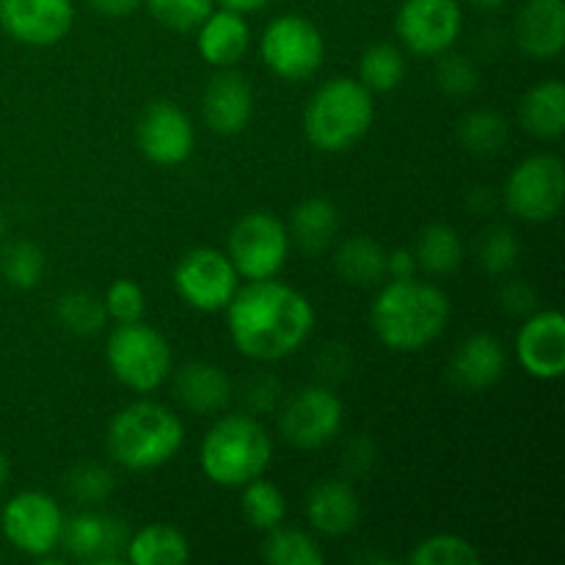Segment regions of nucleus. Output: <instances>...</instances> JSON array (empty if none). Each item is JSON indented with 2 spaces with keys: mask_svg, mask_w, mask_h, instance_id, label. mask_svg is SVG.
I'll use <instances>...</instances> for the list:
<instances>
[{
  "mask_svg": "<svg viewBox=\"0 0 565 565\" xmlns=\"http://www.w3.org/2000/svg\"><path fill=\"white\" fill-rule=\"evenodd\" d=\"M230 337L243 356L279 362L296 353L315 329V307L296 287L274 279L237 287L226 307Z\"/></svg>",
  "mask_w": 565,
  "mask_h": 565,
  "instance_id": "nucleus-1",
  "label": "nucleus"
},
{
  "mask_svg": "<svg viewBox=\"0 0 565 565\" xmlns=\"http://www.w3.org/2000/svg\"><path fill=\"white\" fill-rule=\"evenodd\" d=\"M450 298L430 281L392 279L370 307V326L390 351L414 353L445 334Z\"/></svg>",
  "mask_w": 565,
  "mask_h": 565,
  "instance_id": "nucleus-2",
  "label": "nucleus"
},
{
  "mask_svg": "<svg viewBox=\"0 0 565 565\" xmlns=\"http://www.w3.org/2000/svg\"><path fill=\"white\" fill-rule=\"evenodd\" d=\"M185 428L180 417L152 401H138L114 414L105 434L108 456L130 472H149L180 452Z\"/></svg>",
  "mask_w": 565,
  "mask_h": 565,
  "instance_id": "nucleus-3",
  "label": "nucleus"
},
{
  "mask_svg": "<svg viewBox=\"0 0 565 565\" xmlns=\"http://www.w3.org/2000/svg\"><path fill=\"white\" fill-rule=\"evenodd\" d=\"M274 458V439L254 414L221 417L199 447V463L210 483L221 489H241L248 480L263 478Z\"/></svg>",
  "mask_w": 565,
  "mask_h": 565,
  "instance_id": "nucleus-4",
  "label": "nucleus"
},
{
  "mask_svg": "<svg viewBox=\"0 0 565 565\" xmlns=\"http://www.w3.org/2000/svg\"><path fill=\"white\" fill-rule=\"evenodd\" d=\"M375 119L373 92L359 77H331L303 110V132L320 152H345L362 141Z\"/></svg>",
  "mask_w": 565,
  "mask_h": 565,
  "instance_id": "nucleus-5",
  "label": "nucleus"
},
{
  "mask_svg": "<svg viewBox=\"0 0 565 565\" xmlns=\"http://www.w3.org/2000/svg\"><path fill=\"white\" fill-rule=\"evenodd\" d=\"M105 359L114 379L138 395L160 390L174 367L169 340L141 320L116 323L105 345Z\"/></svg>",
  "mask_w": 565,
  "mask_h": 565,
  "instance_id": "nucleus-6",
  "label": "nucleus"
},
{
  "mask_svg": "<svg viewBox=\"0 0 565 565\" xmlns=\"http://www.w3.org/2000/svg\"><path fill=\"white\" fill-rule=\"evenodd\" d=\"M226 257L235 265L237 276L248 281L274 279L290 257L287 226L268 210H254L237 218L226 241Z\"/></svg>",
  "mask_w": 565,
  "mask_h": 565,
  "instance_id": "nucleus-7",
  "label": "nucleus"
},
{
  "mask_svg": "<svg viewBox=\"0 0 565 565\" xmlns=\"http://www.w3.org/2000/svg\"><path fill=\"white\" fill-rule=\"evenodd\" d=\"M265 66L287 83L309 81L323 66L326 42L320 28L301 14H281L259 39Z\"/></svg>",
  "mask_w": 565,
  "mask_h": 565,
  "instance_id": "nucleus-8",
  "label": "nucleus"
},
{
  "mask_svg": "<svg viewBox=\"0 0 565 565\" xmlns=\"http://www.w3.org/2000/svg\"><path fill=\"white\" fill-rule=\"evenodd\" d=\"M565 199V171L557 154L541 152L524 158L508 174L502 202L516 218L530 224L552 221L563 207Z\"/></svg>",
  "mask_w": 565,
  "mask_h": 565,
  "instance_id": "nucleus-9",
  "label": "nucleus"
},
{
  "mask_svg": "<svg viewBox=\"0 0 565 565\" xmlns=\"http://www.w3.org/2000/svg\"><path fill=\"white\" fill-rule=\"evenodd\" d=\"M345 408L340 395L326 384H309L285 397L279 408L281 439L296 450H318L342 428Z\"/></svg>",
  "mask_w": 565,
  "mask_h": 565,
  "instance_id": "nucleus-10",
  "label": "nucleus"
},
{
  "mask_svg": "<svg viewBox=\"0 0 565 565\" xmlns=\"http://www.w3.org/2000/svg\"><path fill=\"white\" fill-rule=\"evenodd\" d=\"M241 287L235 265L218 248H191L174 268V290L196 312H221Z\"/></svg>",
  "mask_w": 565,
  "mask_h": 565,
  "instance_id": "nucleus-11",
  "label": "nucleus"
},
{
  "mask_svg": "<svg viewBox=\"0 0 565 565\" xmlns=\"http://www.w3.org/2000/svg\"><path fill=\"white\" fill-rule=\"evenodd\" d=\"M6 541L22 555L47 557L61 544L64 511L58 502L44 491H22L6 502L0 516Z\"/></svg>",
  "mask_w": 565,
  "mask_h": 565,
  "instance_id": "nucleus-12",
  "label": "nucleus"
},
{
  "mask_svg": "<svg viewBox=\"0 0 565 565\" xmlns=\"http://www.w3.org/2000/svg\"><path fill=\"white\" fill-rule=\"evenodd\" d=\"M395 25L412 53L441 55L461 36L463 9L458 0H403Z\"/></svg>",
  "mask_w": 565,
  "mask_h": 565,
  "instance_id": "nucleus-13",
  "label": "nucleus"
},
{
  "mask_svg": "<svg viewBox=\"0 0 565 565\" xmlns=\"http://www.w3.org/2000/svg\"><path fill=\"white\" fill-rule=\"evenodd\" d=\"M136 141L154 166H180L193 154L196 130L185 110L174 103H152L136 125Z\"/></svg>",
  "mask_w": 565,
  "mask_h": 565,
  "instance_id": "nucleus-14",
  "label": "nucleus"
},
{
  "mask_svg": "<svg viewBox=\"0 0 565 565\" xmlns=\"http://www.w3.org/2000/svg\"><path fill=\"white\" fill-rule=\"evenodd\" d=\"M75 25L72 0H0V28L28 47L58 44Z\"/></svg>",
  "mask_w": 565,
  "mask_h": 565,
  "instance_id": "nucleus-15",
  "label": "nucleus"
},
{
  "mask_svg": "<svg viewBox=\"0 0 565 565\" xmlns=\"http://www.w3.org/2000/svg\"><path fill=\"white\" fill-rule=\"evenodd\" d=\"M516 356L524 373L555 381L565 373V318L557 309L527 315L516 334Z\"/></svg>",
  "mask_w": 565,
  "mask_h": 565,
  "instance_id": "nucleus-16",
  "label": "nucleus"
},
{
  "mask_svg": "<svg viewBox=\"0 0 565 565\" xmlns=\"http://www.w3.org/2000/svg\"><path fill=\"white\" fill-rule=\"evenodd\" d=\"M204 125L218 136H237L248 127L254 116V92L252 83L235 72V66L221 70L210 77L202 94Z\"/></svg>",
  "mask_w": 565,
  "mask_h": 565,
  "instance_id": "nucleus-17",
  "label": "nucleus"
},
{
  "mask_svg": "<svg viewBox=\"0 0 565 565\" xmlns=\"http://www.w3.org/2000/svg\"><path fill=\"white\" fill-rule=\"evenodd\" d=\"M513 36L530 58L555 61L565 47L563 0H527L513 22Z\"/></svg>",
  "mask_w": 565,
  "mask_h": 565,
  "instance_id": "nucleus-18",
  "label": "nucleus"
},
{
  "mask_svg": "<svg viewBox=\"0 0 565 565\" xmlns=\"http://www.w3.org/2000/svg\"><path fill=\"white\" fill-rule=\"evenodd\" d=\"M508 356L494 334H472L450 356V381L463 392H486L505 375Z\"/></svg>",
  "mask_w": 565,
  "mask_h": 565,
  "instance_id": "nucleus-19",
  "label": "nucleus"
},
{
  "mask_svg": "<svg viewBox=\"0 0 565 565\" xmlns=\"http://www.w3.org/2000/svg\"><path fill=\"white\" fill-rule=\"evenodd\" d=\"M61 544L77 561L114 563L119 552L127 546V530L121 522L99 513H81V516L64 519Z\"/></svg>",
  "mask_w": 565,
  "mask_h": 565,
  "instance_id": "nucleus-20",
  "label": "nucleus"
},
{
  "mask_svg": "<svg viewBox=\"0 0 565 565\" xmlns=\"http://www.w3.org/2000/svg\"><path fill=\"white\" fill-rule=\"evenodd\" d=\"M196 31L199 55L210 66H218V70L235 66L248 53V47H252V28H248L246 17L241 11L213 9L204 17V22Z\"/></svg>",
  "mask_w": 565,
  "mask_h": 565,
  "instance_id": "nucleus-21",
  "label": "nucleus"
},
{
  "mask_svg": "<svg viewBox=\"0 0 565 565\" xmlns=\"http://www.w3.org/2000/svg\"><path fill=\"white\" fill-rule=\"evenodd\" d=\"M174 397L188 412L210 417L232 403V381L218 364L188 362L174 375Z\"/></svg>",
  "mask_w": 565,
  "mask_h": 565,
  "instance_id": "nucleus-22",
  "label": "nucleus"
},
{
  "mask_svg": "<svg viewBox=\"0 0 565 565\" xmlns=\"http://www.w3.org/2000/svg\"><path fill=\"white\" fill-rule=\"evenodd\" d=\"M362 505L348 480H320L307 497V519L320 535L340 539L359 524Z\"/></svg>",
  "mask_w": 565,
  "mask_h": 565,
  "instance_id": "nucleus-23",
  "label": "nucleus"
},
{
  "mask_svg": "<svg viewBox=\"0 0 565 565\" xmlns=\"http://www.w3.org/2000/svg\"><path fill=\"white\" fill-rule=\"evenodd\" d=\"M337 230H340V210L331 199L323 196L303 199L301 204H296L287 224L290 246L301 248L309 257L323 254L334 243Z\"/></svg>",
  "mask_w": 565,
  "mask_h": 565,
  "instance_id": "nucleus-24",
  "label": "nucleus"
},
{
  "mask_svg": "<svg viewBox=\"0 0 565 565\" xmlns=\"http://www.w3.org/2000/svg\"><path fill=\"white\" fill-rule=\"evenodd\" d=\"M519 121L530 136L555 141L565 132V86L563 81H541L519 103Z\"/></svg>",
  "mask_w": 565,
  "mask_h": 565,
  "instance_id": "nucleus-25",
  "label": "nucleus"
},
{
  "mask_svg": "<svg viewBox=\"0 0 565 565\" xmlns=\"http://www.w3.org/2000/svg\"><path fill=\"white\" fill-rule=\"evenodd\" d=\"M334 270L353 287H379L386 281V248L367 235L342 241L334 252Z\"/></svg>",
  "mask_w": 565,
  "mask_h": 565,
  "instance_id": "nucleus-26",
  "label": "nucleus"
},
{
  "mask_svg": "<svg viewBox=\"0 0 565 565\" xmlns=\"http://www.w3.org/2000/svg\"><path fill=\"white\" fill-rule=\"evenodd\" d=\"M125 555L132 565H182L191 557V546L171 524H149L127 539Z\"/></svg>",
  "mask_w": 565,
  "mask_h": 565,
  "instance_id": "nucleus-27",
  "label": "nucleus"
},
{
  "mask_svg": "<svg viewBox=\"0 0 565 565\" xmlns=\"http://www.w3.org/2000/svg\"><path fill=\"white\" fill-rule=\"evenodd\" d=\"M414 257L425 274L450 276L463 265V241L452 226L430 224L419 232Z\"/></svg>",
  "mask_w": 565,
  "mask_h": 565,
  "instance_id": "nucleus-28",
  "label": "nucleus"
},
{
  "mask_svg": "<svg viewBox=\"0 0 565 565\" xmlns=\"http://www.w3.org/2000/svg\"><path fill=\"white\" fill-rule=\"evenodd\" d=\"M406 77V55L390 42L370 44L359 58V83L373 94L395 92Z\"/></svg>",
  "mask_w": 565,
  "mask_h": 565,
  "instance_id": "nucleus-29",
  "label": "nucleus"
},
{
  "mask_svg": "<svg viewBox=\"0 0 565 565\" xmlns=\"http://www.w3.org/2000/svg\"><path fill=\"white\" fill-rule=\"evenodd\" d=\"M508 136H511L508 119L497 110H472L458 125V141L469 154H478V158L500 154L505 149Z\"/></svg>",
  "mask_w": 565,
  "mask_h": 565,
  "instance_id": "nucleus-30",
  "label": "nucleus"
},
{
  "mask_svg": "<svg viewBox=\"0 0 565 565\" xmlns=\"http://www.w3.org/2000/svg\"><path fill=\"white\" fill-rule=\"evenodd\" d=\"M241 511L254 530L268 533V530L279 527V524L285 522L287 500L285 494H281L279 486H274L270 480L254 478L248 480L246 486H241Z\"/></svg>",
  "mask_w": 565,
  "mask_h": 565,
  "instance_id": "nucleus-31",
  "label": "nucleus"
},
{
  "mask_svg": "<svg viewBox=\"0 0 565 565\" xmlns=\"http://www.w3.org/2000/svg\"><path fill=\"white\" fill-rule=\"evenodd\" d=\"M263 557L270 565H323V550L309 533L298 527H274L263 544Z\"/></svg>",
  "mask_w": 565,
  "mask_h": 565,
  "instance_id": "nucleus-32",
  "label": "nucleus"
},
{
  "mask_svg": "<svg viewBox=\"0 0 565 565\" xmlns=\"http://www.w3.org/2000/svg\"><path fill=\"white\" fill-rule=\"evenodd\" d=\"M55 318L66 331L77 337H92L103 331L108 323V312H105L103 298L94 296L92 290H70L58 298L55 303Z\"/></svg>",
  "mask_w": 565,
  "mask_h": 565,
  "instance_id": "nucleus-33",
  "label": "nucleus"
},
{
  "mask_svg": "<svg viewBox=\"0 0 565 565\" xmlns=\"http://www.w3.org/2000/svg\"><path fill=\"white\" fill-rule=\"evenodd\" d=\"M0 274L17 290H33L44 276V252L31 241H17L3 248Z\"/></svg>",
  "mask_w": 565,
  "mask_h": 565,
  "instance_id": "nucleus-34",
  "label": "nucleus"
},
{
  "mask_svg": "<svg viewBox=\"0 0 565 565\" xmlns=\"http://www.w3.org/2000/svg\"><path fill=\"white\" fill-rule=\"evenodd\" d=\"M408 563L414 565H475L480 563V552L469 544L467 539L452 533L430 535L419 541L417 550L408 555Z\"/></svg>",
  "mask_w": 565,
  "mask_h": 565,
  "instance_id": "nucleus-35",
  "label": "nucleus"
},
{
  "mask_svg": "<svg viewBox=\"0 0 565 565\" xmlns=\"http://www.w3.org/2000/svg\"><path fill=\"white\" fill-rule=\"evenodd\" d=\"M519 254H522V246H519L516 232L508 230V226H491V230L483 232V237H480L478 257L480 265L486 268V274H511L519 263Z\"/></svg>",
  "mask_w": 565,
  "mask_h": 565,
  "instance_id": "nucleus-36",
  "label": "nucleus"
},
{
  "mask_svg": "<svg viewBox=\"0 0 565 565\" xmlns=\"http://www.w3.org/2000/svg\"><path fill=\"white\" fill-rule=\"evenodd\" d=\"M149 14L177 33L196 31L204 17L215 9V0H143Z\"/></svg>",
  "mask_w": 565,
  "mask_h": 565,
  "instance_id": "nucleus-37",
  "label": "nucleus"
},
{
  "mask_svg": "<svg viewBox=\"0 0 565 565\" xmlns=\"http://www.w3.org/2000/svg\"><path fill=\"white\" fill-rule=\"evenodd\" d=\"M114 472L103 463H77V467L70 469L66 475V491L72 494V500L86 502V505H97V502H105L110 494H114Z\"/></svg>",
  "mask_w": 565,
  "mask_h": 565,
  "instance_id": "nucleus-38",
  "label": "nucleus"
},
{
  "mask_svg": "<svg viewBox=\"0 0 565 565\" xmlns=\"http://www.w3.org/2000/svg\"><path fill=\"white\" fill-rule=\"evenodd\" d=\"M436 83L447 97H469L480 86V70L469 55L461 53H441V61L436 64Z\"/></svg>",
  "mask_w": 565,
  "mask_h": 565,
  "instance_id": "nucleus-39",
  "label": "nucleus"
},
{
  "mask_svg": "<svg viewBox=\"0 0 565 565\" xmlns=\"http://www.w3.org/2000/svg\"><path fill=\"white\" fill-rule=\"evenodd\" d=\"M105 312L116 323H136L147 315V296L143 287L132 279H116L114 285L105 290Z\"/></svg>",
  "mask_w": 565,
  "mask_h": 565,
  "instance_id": "nucleus-40",
  "label": "nucleus"
},
{
  "mask_svg": "<svg viewBox=\"0 0 565 565\" xmlns=\"http://www.w3.org/2000/svg\"><path fill=\"white\" fill-rule=\"evenodd\" d=\"M279 401H281V381L274 379V375H257V379L246 386L248 414L274 412Z\"/></svg>",
  "mask_w": 565,
  "mask_h": 565,
  "instance_id": "nucleus-41",
  "label": "nucleus"
},
{
  "mask_svg": "<svg viewBox=\"0 0 565 565\" xmlns=\"http://www.w3.org/2000/svg\"><path fill=\"white\" fill-rule=\"evenodd\" d=\"M500 303L505 307V312L516 315V318H527V315H533L535 303H539V296H535V290L527 285V281L516 279L511 281V285L502 287Z\"/></svg>",
  "mask_w": 565,
  "mask_h": 565,
  "instance_id": "nucleus-42",
  "label": "nucleus"
},
{
  "mask_svg": "<svg viewBox=\"0 0 565 565\" xmlns=\"http://www.w3.org/2000/svg\"><path fill=\"white\" fill-rule=\"evenodd\" d=\"M417 270V257L408 248H397V252L386 254V276H392V279H414Z\"/></svg>",
  "mask_w": 565,
  "mask_h": 565,
  "instance_id": "nucleus-43",
  "label": "nucleus"
},
{
  "mask_svg": "<svg viewBox=\"0 0 565 565\" xmlns=\"http://www.w3.org/2000/svg\"><path fill=\"white\" fill-rule=\"evenodd\" d=\"M143 6V0H92V9L97 14L110 17V20H119V17H130L132 11H138Z\"/></svg>",
  "mask_w": 565,
  "mask_h": 565,
  "instance_id": "nucleus-44",
  "label": "nucleus"
},
{
  "mask_svg": "<svg viewBox=\"0 0 565 565\" xmlns=\"http://www.w3.org/2000/svg\"><path fill=\"white\" fill-rule=\"evenodd\" d=\"M221 3H224V9L248 14V11H257V9H263V6H268L270 0H221Z\"/></svg>",
  "mask_w": 565,
  "mask_h": 565,
  "instance_id": "nucleus-45",
  "label": "nucleus"
},
{
  "mask_svg": "<svg viewBox=\"0 0 565 565\" xmlns=\"http://www.w3.org/2000/svg\"><path fill=\"white\" fill-rule=\"evenodd\" d=\"M469 3L480 11H500L508 0H469Z\"/></svg>",
  "mask_w": 565,
  "mask_h": 565,
  "instance_id": "nucleus-46",
  "label": "nucleus"
},
{
  "mask_svg": "<svg viewBox=\"0 0 565 565\" xmlns=\"http://www.w3.org/2000/svg\"><path fill=\"white\" fill-rule=\"evenodd\" d=\"M6 478H9V458H6V452L0 450V486L6 483Z\"/></svg>",
  "mask_w": 565,
  "mask_h": 565,
  "instance_id": "nucleus-47",
  "label": "nucleus"
},
{
  "mask_svg": "<svg viewBox=\"0 0 565 565\" xmlns=\"http://www.w3.org/2000/svg\"><path fill=\"white\" fill-rule=\"evenodd\" d=\"M0 232H3V213H0Z\"/></svg>",
  "mask_w": 565,
  "mask_h": 565,
  "instance_id": "nucleus-48",
  "label": "nucleus"
}]
</instances>
